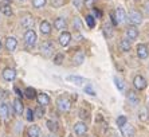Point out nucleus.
<instances>
[{
  "instance_id": "obj_40",
  "label": "nucleus",
  "mask_w": 149,
  "mask_h": 137,
  "mask_svg": "<svg viewBox=\"0 0 149 137\" xmlns=\"http://www.w3.org/2000/svg\"><path fill=\"white\" fill-rule=\"evenodd\" d=\"M110 19H111V23H113V26H117V19H116V16H114V14H113V12H111L110 14Z\"/></svg>"
},
{
  "instance_id": "obj_16",
  "label": "nucleus",
  "mask_w": 149,
  "mask_h": 137,
  "mask_svg": "<svg viewBox=\"0 0 149 137\" xmlns=\"http://www.w3.org/2000/svg\"><path fill=\"white\" fill-rule=\"evenodd\" d=\"M54 28L58 31H65L67 28V22L63 17H56L54 20Z\"/></svg>"
},
{
  "instance_id": "obj_31",
  "label": "nucleus",
  "mask_w": 149,
  "mask_h": 137,
  "mask_svg": "<svg viewBox=\"0 0 149 137\" xmlns=\"http://www.w3.org/2000/svg\"><path fill=\"white\" fill-rule=\"evenodd\" d=\"M34 118H35L34 110H31V109H27V110H26V120L31 122V121H34Z\"/></svg>"
},
{
  "instance_id": "obj_39",
  "label": "nucleus",
  "mask_w": 149,
  "mask_h": 137,
  "mask_svg": "<svg viewBox=\"0 0 149 137\" xmlns=\"http://www.w3.org/2000/svg\"><path fill=\"white\" fill-rule=\"evenodd\" d=\"M85 93L90 94V96H95V92H94V89L91 86H86V87H85Z\"/></svg>"
},
{
  "instance_id": "obj_15",
  "label": "nucleus",
  "mask_w": 149,
  "mask_h": 137,
  "mask_svg": "<svg viewBox=\"0 0 149 137\" xmlns=\"http://www.w3.org/2000/svg\"><path fill=\"white\" fill-rule=\"evenodd\" d=\"M3 78L6 81H14L16 78V70L15 68H11V67H7L3 70Z\"/></svg>"
},
{
  "instance_id": "obj_11",
  "label": "nucleus",
  "mask_w": 149,
  "mask_h": 137,
  "mask_svg": "<svg viewBox=\"0 0 149 137\" xmlns=\"http://www.w3.org/2000/svg\"><path fill=\"white\" fill-rule=\"evenodd\" d=\"M121 134H122V137H133L134 136V128L130 125V124H125V125H122L121 128Z\"/></svg>"
},
{
  "instance_id": "obj_22",
  "label": "nucleus",
  "mask_w": 149,
  "mask_h": 137,
  "mask_svg": "<svg viewBox=\"0 0 149 137\" xmlns=\"http://www.w3.org/2000/svg\"><path fill=\"white\" fill-rule=\"evenodd\" d=\"M36 99H38L39 105H42V106H47L50 103V97L46 94V93H40V94H38L36 96Z\"/></svg>"
},
{
  "instance_id": "obj_20",
  "label": "nucleus",
  "mask_w": 149,
  "mask_h": 137,
  "mask_svg": "<svg viewBox=\"0 0 149 137\" xmlns=\"http://www.w3.org/2000/svg\"><path fill=\"white\" fill-rule=\"evenodd\" d=\"M14 112L17 116H22L23 112H24V106H23V102H22L19 98L14 99Z\"/></svg>"
},
{
  "instance_id": "obj_49",
  "label": "nucleus",
  "mask_w": 149,
  "mask_h": 137,
  "mask_svg": "<svg viewBox=\"0 0 149 137\" xmlns=\"http://www.w3.org/2000/svg\"><path fill=\"white\" fill-rule=\"evenodd\" d=\"M49 137H54V136H49Z\"/></svg>"
},
{
  "instance_id": "obj_48",
  "label": "nucleus",
  "mask_w": 149,
  "mask_h": 137,
  "mask_svg": "<svg viewBox=\"0 0 149 137\" xmlns=\"http://www.w3.org/2000/svg\"><path fill=\"white\" fill-rule=\"evenodd\" d=\"M20 1H27V0H20Z\"/></svg>"
},
{
  "instance_id": "obj_35",
  "label": "nucleus",
  "mask_w": 149,
  "mask_h": 137,
  "mask_svg": "<svg viewBox=\"0 0 149 137\" xmlns=\"http://www.w3.org/2000/svg\"><path fill=\"white\" fill-rule=\"evenodd\" d=\"M74 28H75L77 31H81V30H82V23H81V19H79V17H75V19H74Z\"/></svg>"
},
{
  "instance_id": "obj_24",
  "label": "nucleus",
  "mask_w": 149,
  "mask_h": 137,
  "mask_svg": "<svg viewBox=\"0 0 149 137\" xmlns=\"http://www.w3.org/2000/svg\"><path fill=\"white\" fill-rule=\"evenodd\" d=\"M120 48H121V51H124V52H128L129 50H130V47H132V45H130V41H129L128 38L126 39H121L120 41Z\"/></svg>"
},
{
  "instance_id": "obj_4",
  "label": "nucleus",
  "mask_w": 149,
  "mask_h": 137,
  "mask_svg": "<svg viewBox=\"0 0 149 137\" xmlns=\"http://www.w3.org/2000/svg\"><path fill=\"white\" fill-rule=\"evenodd\" d=\"M56 106H58L59 112H62V113L69 112V110L71 109V101H70L67 97H59V98L56 99Z\"/></svg>"
},
{
  "instance_id": "obj_1",
  "label": "nucleus",
  "mask_w": 149,
  "mask_h": 137,
  "mask_svg": "<svg viewBox=\"0 0 149 137\" xmlns=\"http://www.w3.org/2000/svg\"><path fill=\"white\" fill-rule=\"evenodd\" d=\"M54 51H55V45H54L51 41H46L45 43L40 46V54L43 55L45 58H51Z\"/></svg>"
},
{
  "instance_id": "obj_42",
  "label": "nucleus",
  "mask_w": 149,
  "mask_h": 137,
  "mask_svg": "<svg viewBox=\"0 0 149 137\" xmlns=\"http://www.w3.org/2000/svg\"><path fill=\"white\" fill-rule=\"evenodd\" d=\"M144 7H145V11H146V14L149 15V0H146V1H145V6H144Z\"/></svg>"
},
{
  "instance_id": "obj_8",
  "label": "nucleus",
  "mask_w": 149,
  "mask_h": 137,
  "mask_svg": "<svg viewBox=\"0 0 149 137\" xmlns=\"http://www.w3.org/2000/svg\"><path fill=\"white\" fill-rule=\"evenodd\" d=\"M59 45L63 46V47H67L70 45V42H71V34H70L69 31H63L62 34L59 35Z\"/></svg>"
},
{
  "instance_id": "obj_21",
  "label": "nucleus",
  "mask_w": 149,
  "mask_h": 137,
  "mask_svg": "<svg viewBox=\"0 0 149 137\" xmlns=\"http://www.w3.org/2000/svg\"><path fill=\"white\" fill-rule=\"evenodd\" d=\"M27 136L28 137H40V128L38 125L32 124L31 127L27 129Z\"/></svg>"
},
{
  "instance_id": "obj_14",
  "label": "nucleus",
  "mask_w": 149,
  "mask_h": 137,
  "mask_svg": "<svg viewBox=\"0 0 149 137\" xmlns=\"http://www.w3.org/2000/svg\"><path fill=\"white\" fill-rule=\"evenodd\" d=\"M126 38L129 41H136L139 38V30L136 26H130V27L126 28Z\"/></svg>"
},
{
  "instance_id": "obj_43",
  "label": "nucleus",
  "mask_w": 149,
  "mask_h": 137,
  "mask_svg": "<svg viewBox=\"0 0 149 137\" xmlns=\"http://www.w3.org/2000/svg\"><path fill=\"white\" fill-rule=\"evenodd\" d=\"M15 93H16L17 96H23V94H22V92L19 89H17V87H15Z\"/></svg>"
},
{
  "instance_id": "obj_41",
  "label": "nucleus",
  "mask_w": 149,
  "mask_h": 137,
  "mask_svg": "<svg viewBox=\"0 0 149 137\" xmlns=\"http://www.w3.org/2000/svg\"><path fill=\"white\" fill-rule=\"evenodd\" d=\"M73 3L77 8H81V6H82V0H74Z\"/></svg>"
},
{
  "instance_id": "obj_19",
  "label": "nucleus",
  "mask_w": 149,
  "mask_h": 137,
  "mask_svg": "<svg viewBox=\"0 0 149 137\" xmlns=\"http://www.w3.org/2000/svg\"><path fill=\"white\" fill-rule=\"evenodd\" d=\"M39 30H40L42 35H50L51 34V31H52V27L47 20H43L40 23V26H39Z\"/></svg>"
},
{
  "instance_id": "obj_2",
  "label": "nucleus",
  "mask_w": 149,
  "mask_h": 137,
  "mask_svg": "<svg viewBox=\"0 0 149 137\" xmlns=\"http://www.w3.org/2000/svg\"><path fill=\"white\" fill-rule=\"evenodd\" d=\"M36 41H38V36H36V32L31 28H28L24 34V43L28 48H32L36 45Z\"/></svg>"
},
{
  "instance_id": "obj_30",
  "label": "nucleus",
  "mask_w": 149,
  "mask_h": 137,
  "mask_svg": "<svg viewBox=\"0 0 149 137\" xmlns=\"http://www.w3.org/2000/svg\"><path fill=\"white\" fill-rule=\"evenodd\" d=\"M114 83H116V86H117V89L118 90H124V87H125V85H124V81H122L121 78H118V77H114Z\"/></svg>"
},
{
  "instance_id": "obj_45",
  "label": "nucleus",
  "mask_w": 149,
  "mask_h": 137,
  "mask_svg": "<svg viewBox=\"0 0 149 137\" xmlns=\"http://www.w3.org/2000/svg\"><path fill=\"white\" fill-rule=\"evenodd\" d=\"M93 1H94V0H86V4H87V6H90Z\"/></svg>"
},
{
  "instance_id": "obj_34",
  "label": "nucleus",
  "mask_w": 149,
  "mask_h": 137,
  "mask_svg": "<svg viewBox=\"0 0 149 137\" xmlns=\"http://www.w3.org/2000/svg\"><path fill=\"white\" fill-rule=\"evenodd\" d=\"M126 122H128V118H126V116H120V117L117 118V125H118L120 128H121L122 125H125Z\"/></svg>"
},
{
  "instance_id": "obj_26",
  "label": "nucleus",
  "mask_w": 149,
  "mask_h": 137,
  "mask_svg": "<svg viewBox=\"0 0 149 137\" xmlns=\"http://www.w3.org/2000/svg\"><path fill=\"white\" fill-rule=\"evenodd\" d=\"M66 79H67V81H70V82L75 83V85H82V83H85V81H86L85 78L78 77V75H69Z\"/></svg>"
},
{
  "instance_id": "obj_9",
  "label": "nucleus",
  "mask_w": 149,
  "mask_h": 137,
  "mask_svg": "<svg viewBox=\"0 0 149 137\" xmlns=\"http://www.w3.org/2000/svg\"><path fill=\"white\" fill-rule=\"evenodd\" d=\"M148 55H149V47L146 45H144V43H140L137 46V57L140 59H146Z\"/></svg>"
},
{
  "instance_id": "obj_7",
  "label": "nucleus",
  "mask_w": 149,
  "mask_h": 137,
  "mask_svg": "<svg viewBox=\"0 0 149 137\" xmlns=\"http://www.w3.org/2000/svg\"><path fill=\"white\" fill-rule=\"evenodd\" d=\"M133 85L137 90H144L146 87V79L142 75H136L133 78Z\"/></svg>"
},
{
  "instance_id": "obj_18",
  "label": "nucleus",
  "mask_w": 149,
  "mask_h": 137,
  "mask_svg": "<svg viewBox=\"0 0 149 137\" xmlns=\"http://www.w3.org/2000/svg\"><path fill=\"white\" fill-rule=\"evenodd\" d=\"M0 117L4 121H8V118H10V109H8V105L6 102H0Z\"/></svg>"
},
{
  "instance_id": "obj_12",
  "label": "nucleus",
  "mask_w": 149,
  "mask_h": 137,
  "mask_svg": "<svg viewBox=\"0 0 149 137\" xmlns=\"http://www.w3.org/2000/svg\"><path fill=\"white\" fill-rule=\"evenodd\" d=\"M17 47V41L16 38H14V36H8L7 39H6V50L10 52L15 51Z\"/></svg>"
},
{
  "instance_id": "obj_28",
  "label": "nucleus",
  "mask_w": 149,
  "mask_h": 137,
  "mask_svg": "<svg viewBox=\"0 0 149 137\" xmlns=\"http://www.w3.org/2000/svg\"><path fill=\"white\" fill-rule=\"evenodd\" d=\"M63 61H65V55H63L62 52H59V54L55 55V58H54V65H56V66L62 65Z\"/></svg>"
},
{
  "instance_id": "obj_25",
  "label": "nucleus",
  "mask_w": 149,
  "mask_h": 137,
  "mask_svg": "<svg viewBox=\"0 0 149 137\" xmlns=\"http://www.w3.org/2000/svg\"><path fill=\"white\" fill-rule=\"evenodd\" d=\"M139 120L141 122H146L149 120V113H148V109L146 108H141L139 112Z\"/></svg>"
},
{
  "instance_id": "obj_44",
  "label": "nucleus",
  "mask_w": 149,
  "mask_h": 137,
  "mask_svg": "<svg viewBox=\"0 0 149 137\" xmlns=\"http://www.w3.org/2000/svg\"><path fill=\"white\" fill-rule=\"evenodd\" d=\"M94 14H95V16H97V17L101 16V12H100V11H97V10H94Z\"/></svg>"
},
{
  "instance_id": "obj_10",
  "label": "nucleus",
  "mask_w": 149,
  "mask_h": 137,
  "mask_svg": "<svg viewBox=\"0 0 149 137\" xmlns=\"http://www.w3.org/2000/svg\"><path fill=\"white\" fill-rule=\"evenodd\" d=\"M20 24H22V27H24V28H31L34 26V17H32V15H30V14L23 15L20 19Z\"/></svg>"
},
{
  "instance_id": "obj_3",
  "label": "nucleus",
  "mask_w": 149,
  "mask_h": 137,
  "mask_svg": "<svg viewBox=\"0 0 149 137\" xmlns=\"http://www.w3.org/2000/svg\"><path fill=\"white\" fill-rule=\"evenodd\" d=\"M128 20L132 26H139L142 23V14L137 10H132L128 14Z\"/></svg>"
},
{
  "instance_id": "obj_47",
  "label": "nucleus",
  "mask_w": 149,
  "mask_h": 137,
  "mask_svg": "<svg viewBox=\"0 0 149 137\" xmlns=\"http://www.w3.org/2000/svg\"><path fill=\"white\" fill-rule=\"evenodd\" d=\"M4 1H7V3H8V1H10V0H4Z\"/></svg>"
},
{
  "instance_id": "obj_27",
  "label": "nucleus",
  "mask_w": 149,
  "mask_h": 137,
  "mask_svg": "<svg viewBox=\"0 0 149 137\" xmlns=\"http://www.w3.org/2000/svg\"><path fill=\"white\" fill-rule=\"evenodd\" d=\"M24 94H26V97H27L28 99L36 98V90H35L34 87H27V89H26V92H24Z\"/></svg>"
},
{
  "instance_id": "obj_33",
  "label": "nucleus",
  "mask_w": 149,
  "mask_h": 137,
  "mask_svg": "<svg viewBox=\"0 0 149 137\" xmlns=\"http://www.w3.org/2000/svg\"><path fill=\"white\" fill-rule=\"evenodd\" d=\"M86 23L87 26L90 28H93L94 26H95V20H94V16H91V15H87L86 16Z\"/></svg>"
},
{
  "instance_id": "obj_6",
  "label": "nucleus",
  "mask_w": 149,
  "mask_h": 137,
  "mask_svg": "<svg viewBox=\"0 0 149 137\" xmlns=\"http://www.w3.org/2000/svg\"><path fill=\"white\" fill-rule=\"evenodd\" d=\"M74 132H75L77 136H85V134L87 133V125L85 122H82V121H79V122H75V125H74Z\"/></svg>"
},
{
  "instance_id": "obj_38",
  "label": "nucleus",
  "mask_w": 149,
  "mask_h": 137,
  "mask_svg": "<svg viewBox=\"0 0 149 137\" xmlns=\"http://www.w3.org/2000/svg\"><path fill=\"white\" fill-rule=\"evenodd\" d=\"M47 127H49V129L51 130V132H55L56 130V124L52 122V121H47Z\"/></svg>"
},
{
  "instance_id": "obj_29",
  "label": "nucleus",
  "mask_w": 149,
  "mask_h": 137,
  "mask_svg": "<svg viewBox=\"0 0 149 137\" xmlns=\"http://www.w3.org/2000/svg\"><path fill=\"white\" fill-rule=\"evenodd\" d=\"M47 3V0H32V6L35 8H43Z\"/></svg>"
},
{
  "instance_id": "obj_23",
  "label": "nucleus",
  "mask_w": 149,
  "mask_h": 137,
  "mask_svg": "<svg viewBox=\"0 0 149 137\" xmlns=\"http://www.w3.org/2000/svg\"><path fill=\"white\" fill-rule=\"evenodd\" d=\"M83 61H85V54H83L82 51H78L75 52V55L73 57V62L75 66H79L83 63Z\"/></svg>"
},
{
  "instance_id": "obj_17",
  "label": "nucleus",
  "mask_w": 149,
  "mask_h": 137,
  "mask_svg": "<svg viewBox=\"0 0 149 137\" xmlns=\"http://www.w3.org/2000/svg\"><path fill=\"white\" fill-rule=\"evenodd\" d=\"M0 12L4 14L6 16H11V15L14 14V11L11 8V4L7 3V1H1L0 3Z\"/></svg>"
},
{
  "instance_id": "obj_37",
  "label": "nucleus",
  "mask_w": 149,
  "mask_h": 137,
  "mask_svg": "<svg viewBox=\"0 0 149 137\" xmlns=\"http://www.w3.org/2000/svg\"><path fill=\"white\" fill-rule=\"evenodd\" d=\"M34 114H35V117H36V118H42V117H43L45 112H43V108H42V105H40V108H38V109L35 110Z\"/></svg>"
},
{
  "instance_id": "obj_32",
  "label": "nucleus",
  "mask_w": 149,
  "mask_h": 137,
  "mask_svg": "<svg viewBox=\"0 0 149 137\" xmlns=\"http://www.w3.org/2000/svg\"><path fill=\"white\" fill-rule=\"evenodd\" d=\"M50 4H51L52 7L59 8V7H62L63 4H65V0H50Z\"/></svg>"
},
{
  "instance_id": "obj_13",
  "label": "nucleus",
  "mask_w": 149,
  "mask_h": 137,
  "mask_svg": "<svg viewBox=\"0 0 149 137\" xmlns=\"http://www.w3.org/2000/svg\"><path fill=\"white\" fill-rule=\"evenodd\" d=\"M126 99H128V102L130 103L132 106H137V105L140 103L139 96H137L133 90H129V92H128V94H126Z\"/></svg>"
},
{
  "instance_id": "obj_36",
  "label": "nucleus",
  "mask_w": 149,
  "mask_h": 137,
  "mask_svg": "<svg viewBox=\"0 0 149 137\" xmlns=\"http://www.w3.org/2000/svg\"><path fill=\"white\" fill-rule=\"evenodd\" d=\"M104 32H105V35H106L108 38H110L111 35H113V31H111V27L109 26V24H105V27H104Z\"/></svg>"
},
{
  "instance_id": "obj_5",
  "label": "nucleus",
  "mask_w": 149,
  "mask_h": 137,
  "mask_svg": "<svg viewBox=\"0 0 149 137\" xmlns=\"http://www.w3.org/2000/svg\"><path fill=\"white\" fill-rule=\"evenodd\" d=\"M114 16L116 19H117V23H125V22L128 20V15H126V12H125V10L122 7H117L114 11Z\"/></svg>"
},
{
  "instance_id": "obj_46",
  "label": "nucleus",
  "mask_w": 149,
  "mask_h": 137,
  "mask_svg": "<svg viewBox=\"0 0 149 137\" xmlns=\"http://www.w3.org/2000/svg\"><path fill=\"white\" fill-rule=\"evenodd\" d=\"M0 50H1V42H0Z\"/></svg>"
}]
</instances>
